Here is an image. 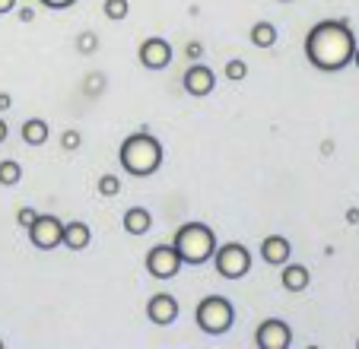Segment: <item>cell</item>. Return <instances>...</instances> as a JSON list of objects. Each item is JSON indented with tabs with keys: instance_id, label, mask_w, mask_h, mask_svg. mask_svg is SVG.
Returning <instances> with one entry per match:
<instances>
[{
	"instance_id": "obj_12",
	"label": "cell",
	"mask_w": 359,
	"mask_h": 349,
	"mask_svg": "<svg viewBox=\"0 0 359 349\" xmlns=\"http://www.w3.org/2000/svg\"><path fill=\"white\" fill-rule=\"evenodd\" d=\"M290 257H292L290 238H283V235H267L264 242H261V261L271 264V267H283Z\"/></svg>"
},
{
	"instance_id": "obj_20",
	"label": "cell",
	"mask_w": 359,
	"mask_h": 349,
	"mask_svg": "<svg viewBox=\"0 0 359 349\" xmlns=\"http://www.w3.org/2000/svg\"><path fill=\"white\" fill-rule=\"evenodd\" d=\"M95 188H99L102 197H118L121 194V178H118V174H102Z\"/></svg>"
},
{
	"instance_id": "obj_31",
	"label": "cell",
	"mask_w": 359,
	"mask_h": 349,
	"mask_svg": "<svg viewBox=\"0 0 359 349\" xmlns=\"http://www.w3.org/2000/svg\"><path fill=\"white\" fill-rule=\"evenodd\" d=\"M7 137H10V128H7V121H4V118H0V143L7 140Z\"/></svg>"
},
{
	"instance_id": "obj_24",
	"label": "cell",
	"mask_w": 359,
	"mask_h": 349,
	"mask_svg": "<svg viewBox=\"0 0 359 349\" xmlns=\"http://www.w3.org/2000/svg\"><path fill=\"white\" fill-rule=\"evenodd\" d=\"M35 216H39V213H35L32 207H20V210H16V226L29 228V226H32V219H35Z\"/></svg>"
},
{
	"instance_id": "obj_4",
	"label": "cell",
	"mask_w": 359,
	"mask_h": 349,
	"mask_svg": "<svg viewBox=\"0 0 359 349\" xmlns=\"http://www.w3.org/2000/svg\"><path fill=\"white\" fill-rule=\"evenodd\" d=\"M194 324L207 336H223L226 330L236 324V308H232V302L226 296H207L197 302Z\"/></svg>"
},
{
	"instance_id": "obj_1",
	"label": "cell",
	"mask_w": 359,
	"mask_h": 349,
	"mask_svg": "<svg viewBox=\"0 0 359 349\" xmlns=\"http://www.w3.org/2000/svg\"><path fill=\"white\" fill-rule=\"evenodd\" d=\"M356 35L344 20H321L305 35V57L321 74H340L353 64Z\"/></svg>"
},
{
	"instance_id": "obj_15",
	"label": "cell",
	"mask_w": 359,
	"mask_h": 349,
	"mask_svg": "<svg viewBox=\"0 0 359 349\" xmlns=\"http://www.w3.org/2000/svg\"><path fill=\"white\" fill-rule=\"evenodd\" d=\"M149 228H153V213L147 207H130L124 213V232L128 235H147Z\"/></svg>"
},
{
	"instance_id": "obj_17",
	"label": "cell",
	"mask_w": 359,
	"mask_h": 349,
	"mask_svg": "<svg viewBox=\"0 0 359 349\" xmlns=\"http://www.w3.org/2000/svg\"><path fill=\"white\" fill-rule=\"evenodd\" d=\"M248 39L255 48H273L277 45V26H273V22H255Z\"/></svg>"
},
{
	"instance_id": "obj_2",
	"label": "cell",
	"mask_w": 359,
	"mask_h": 349,
	"mask_svg": "<svg viewBox=\"0 0 359 349\" xmlns=\"http://www.w3.org/2000/svg\"><path fill=\"white\" fill-rule=\"evenodd\" d=\"M165 159V149L156 137L149 134V130H137V134L124 137L121 140V149H118V162L128 174L134 178H149V174H156L159 165Z\"/></svg>"
},
{
	"instance_id": "obj_10",
	"label": "cell",
	"mask_w": 359,
	"mask_h": 349,
	"mask_svg": "<svg viewBox=\"0 0 359 349\" xmlns=\"http://www.w3.org/2000/svg\"><path fill=\"white\" fill-rule=\"evenodd\" d=\"M140 64L147 70H165L172 64V45L165 39H159V35H153V39H143V45H140Z\"/></svg>"
},
{
	"instance_id": "obj_19",
	"label": "cell",
	"mask_w": 359,
	"mask_h": 349,
	"mask_svg": "<svg viewBox=\"0 0 359 349\" xmlns=\"http://www.w3.org/2000/svg\"><path fill=\"white\" fill-rule=\"evenodd\" d=\"M105 20L109 22H124L130 16V0H105Z\"/></svg>"
},
{
	"instance_id": "obj_5",
	"label": "cell",
	"mask_w": 359,
	"mask_h": 349,
	"mask_svg": "<svg viewBox=\"0 0 359 349\" xmlns=\"http://www.w3.org/2000/svg\"><path fill=\"white\" fill-rule=\"evenodd\" d=\"M213 267H217V273L223 276V280H242L251 270V251L245 248L242 242L217 245V251H213Z\"/></svg>"
},
{
	"instance_id": "obj_21",
	"label": "cell",
	"mask_w": 359,
	"mask_h": 349,
	"mask_svg": "<svg viewBox=\"0 0 359 349\" xmlns=\"http://www.w3.org/2000/svg\"><path fill=\"white\" fill-rule=\"evenodd\" d=\"M226 76H229L232 83H242L245 76H248V64H245L242 57H232V61L226 64Z\"/></svg>"
},
{
	"instance_id": "obj_29",
	"label": "cell",
	"mask_w": 359,
	"mask_h": 349,
	"mask_svg": "<svg viewBox=\"0 0 359 349\" xmlns=\"http://www.w3.org/2000/svg\"><path fill=\"white\" fill-rule=\"evenodd\" d=\"M10 105H13V99H10V95L7 93H0V111H7V108Z\"/></svg>"
},
{
	"instance_id": "obj_34",
	"label": "cell",
	"mask_w": 359,
	"mask_h": 349,
	"mask_svg": "<svg viewBox=\"0 0 359 349\" xmlns=\"http://www.w3.org/2000/svg\"><path fill=\"white\" fill-rule=\"evenodd\" d=\"M0 349H4V340H0Z\"/></svg>"
},
{
	"instance_id": "obj_7",
	"label": "cell",
	"mask_w": 359,
	"mask_h": 349,
	"mask_svg": "<svg viewBox=\"0 0 359 349\" xmlns=\"http://www.w3.org/2000/svg\"><path fill=\"white\" fill-rule=\"evenodd\" d=\"M26 232H29V242L39 251H55L64 238V222L55 213H39Z\"/></svg>"
},
{
	"instance_id": "obj_9",
	"label": "cell",
	"mask_w": 359,
	"mask_h": 349,
	"mask_svg": "<svg viewBox=\"0 0 359 349\" xmlns=\"http://www.w3.org/2000/svg\"><path fill=\"white\" fill-rule=\"evenodd\" d=\"M182 89L194 99H203V95H210L217 89V74H213L210 64H201L194 61L188 70L182 74Z\"/></svg>"
},
{
	"instance_id": "obj_3",
	"label": "cell",
	"mask_w": 359,
	"mask_h": 349,
	"mask_svg": "<svg viewBox=\"0 0 359 349\" xmlns=\"http://www.w3.org/2000/svg\"><path fill=\"white\" fill-rule=\"evenodd\" d=\"M172 245H175L182 264L201 267V264L213 261V251H217L219 242H217V232H213L210 226H203V222H188V226H182L175 232Z\"/></svg>"
},
{
	"instance_id": "obj_35",
	"label": "cell",
	"mask_w": 359,
	"mask_h": 349,
	"mask_svg": "<svg viewBox=\"0 0 359 349\" xmlns=\"http://www.w3.org/2000/svg\"><path fill=\"white\" fill-rule=\"evenodd\" d=\"M356 346H359V340H356Z\"/></svg>"
},
{
	"instance_id": "obj_23",
	"label": "cell",
	"mask_w": 359,
	"mask_h": 349,
	"mask_svg": "<svg viewBox=\"0 0 359 349\" xmlns=\"http://www.w3.org/2000/svg\"><path fill=\"white\" fill-rule=\"evenodd\" d=\"M80 143H83V134H80V130H64V134H61V149H67V153L80 149Z\"/></svg>"
},
{
	"instance_id": "obj_16",
	"label": "cell",
	"mask_w": 359,
	"mask_h": 349,
	"mask_svg": "<svg viewBox=\"0 0 359 349\" xmlns=\"http://www.w3.org/2000/svg\"><path fill=\"white\" fill-rule=\"evenodd\" d=\"M22 140L29 143V146H45L48 137H51V128H48L45 118H29L26 124H22Z\"/></svg>"
},
{
	"instance_id": "obj_28",
	"label": "cell",
	"mask_w": 359,
	"mask_h": 349,
	"mask_svg": "<svg viewBox=\"0 0 359 349\" xmlns=\"http://www.w3.org/2000/svg\"><path fill=\"white\" fill-rule=\"evenodd\" d=\"M346 222H350V226H359V207L346 210Z\"/></svg>"
},
{
	"instance_id": "obj_6",
	"label": "cell",
	"mask_w": 359,
	"mask_h": 349,
	"mask_svg": "<svg viewBox=\"0 0 359 349\" xmlns=\"http://www.w3.org/2000/svg\"><path fill=\"white\" fill-rule=\"evenodd\" d=\"M143 267H147V273L153 276V280H172V276H178V270H182V257H178V251L172 242L153 245V248L147 251Z\"/></svg>"
},
{
	"instance_id": "obj_18",
	"label": "cell",
	"mask_w": 359,
	"mask_h": 349,
	"mask_svg": "<svg viewBox=\"0 0 359 349\" xmlns=\"http://www.w3.org/2000/svg\"><path fill=\"white\" fill-rule=\"evenodd\" d=\"M22 182V165L16 159H4L0 162V184L4 188H16Z\"/></svg>"
},
{
	"instance_id": "obj_33",
	"label": "cell",
	"mask_w": 359,
	"mask_h": 349,
	"mask_svg": "<svg viewBox=\"0 0 359 349\" xmlns=\"http://www.w3.org/2000/svg\"><path fill=\"white\" fill-rule=\"evenodd\" d=\"M280 4H292V0H280Z\"/></svg>"
},
{
	"instance_id": "obj_30",
	"label": "cell",
	"mask_w": 359,
	"mask_h": 349,
	"mask_svg": "<svg viewBox=\"0 0 359 349\" xmlns=\"http://www.w3.org/2000/svg\"><path fill=\"white\" fill-rule=\"evenodd\" d=\"M32 20H35V13H32L29 7H26V10H20V22H32Z\"/></svg>"
},
{
	"instance_id": "obj_25",
	"label": "cell",
	"mask_w": 359,
	"mask_h": 349,
	"mask_svg": "<svg viewBox=\"0 0 359 349\" xmlns=\"http://www.w3.org/2000/svg\"><path fill=\"white\" fill-rule=\"evenodd\" d=\"M45 10H70L76 4V0H39Z\"/></svg>"
},
{
	"instance_id": "obj_8",
	"label": "cell",
	"mask_w": 359,
	"mask_h": 349,
	"mask_svg": "<svg viewBox=\"0 0 359 349\" xmlns=\"http://www.w3.org/2000/svg\"><path fill=\"white\" fill-rule=\"evenodd\" d=\"M255 343L261 349H290L292 346V327L283 317H267L255 330Z\"/></svg>"
},
{
	"instance_id": "obj_13",
	"label": "cell",
	"mask_w": 359,
	"mask_h": 349,
	"mask_svg": "<svg viewBox=\"0 0 359 349\" xmlns=\"http://www.w3.org/2000/svg\"><path fill=\"white\" fill-rule=\"evenodd\" d=\"M89 242H93V228H89L86 222H80V219L64 222V238H61L64 248H70V251H86Z\"/></svg>"
},
{
	"instance_id": "obj_11",
	"label": "cell",
	"mask_w": 359,
	"mask_h": 349,
	"mask_svg": "<svg viewBox=\"0 0 359 349\" xmlns=\"http://www.w3.org/2000/svg\"><path fill=\"white\" fill-rule=\"evenodd\" d=\"M178 299L175 296H169V292H156V296L147 302V317L156 327H169V324H175L178 321Z\"/></svg>"
},
{
	"instance_id": "obj_22",
	"label": "cell",
	"mask_w": 359,
	"mask_h": 349,
	"mask_svg": "<svg viewBox=\"0 0 359 349\" xmlns=\"http://www.w3.org/2000/svg\"><path fill=\"white\" fill-rule=\"evenodd\" d=\"M76 48H80V54H95V48H99V35L83 32L80 39H76Z\"/></svg>"
},
{
	"instance_id": "obj_14",
	"label": "cell",
	"mask_w": 359,
	"mask_h": 349,
	"mask_svg": "<svg viewBox=\"0 0 359 349\" xmlns=\"http://www.w3.org/2000/svg\"><path fill=\"white\" fill-rule=\"evenodd\" d=\"M280 270H283V273H280V282H283L286 292H305L309 282H312V273H309V267H302V264L286 261Z\"/></svg>"
},
{
	"instance_id": "obj_26",
	"label": "cell",
	"mask_w": 359,
	"mask_h": 349,
	"mask_svg": "<svg viewBox=\"0 0 359 349\" xmlns=\"http://www.w3.org/2000/svg\"><path fill=\"white\" fill-rule=\"evenodd\" d=\"M184 51H188V57H194V61H197L203 48H201V41H188V48H184Z\"/></svg>"
},
{
	"instance_id": "obj_32",
	"label": "cell",
	"mask_w": 359,
	"mask_h": 349,
	"mask_svg": "<svg viewBox=\"0 0 359 349\" xmlns=\"http://www.w3.org/2000/svg\"><path fill=\"white\" fill-rule=\"evenodd\" d=\"M353 64L359 67V45H356V51H353Z\"/></svg>"
},
{
	"instance_id": "obj_27",
	"label": "cell",
	"mask_w": 359,
	"mask_h": 349,
	"mask_svg": "<svg viewBox=\"0 0 359 349\" xmlns=\"http://www.w3.org/2000/svg\"><path fill=\"white\" fill-rule=\"evenodd\" d=\"M16 10V0H0V16H7Z\"/></svg>"
}]
</instances>
